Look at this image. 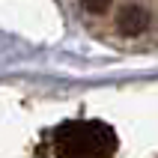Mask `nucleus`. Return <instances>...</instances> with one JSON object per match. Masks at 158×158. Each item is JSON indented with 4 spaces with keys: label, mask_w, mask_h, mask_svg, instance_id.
Returning <instances> with one entry per match:
<instances>
[{
    "label": "nucleus",
    "mask_w": 158,
    "mask_h": 158,
    "mask_svg": "<svg viewBox=\"0 0 158 158\" xmlns=\"http://www.w3.org/2000/svg\"><path fill=\"white\" fill-rule=\"evenodd\" d=\"M114 131L102 123H69L57 131V158H110Z\"/></svg>",
    "instance_id": "f257e3e1"
}]
</instances>
